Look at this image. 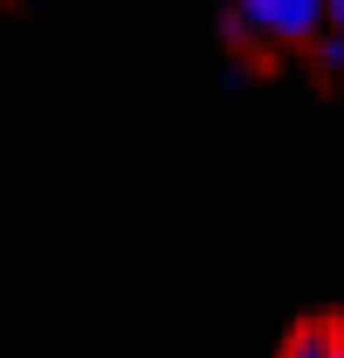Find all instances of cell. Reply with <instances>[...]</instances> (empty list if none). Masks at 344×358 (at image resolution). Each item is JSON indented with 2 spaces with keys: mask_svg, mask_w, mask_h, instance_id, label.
<instances>
[{
  "mask_svg": "<svg viewBox=\"0 0 344 358\" xmlns=\"http://www.w3.org/2000/svg\"><path fill=\"white\" fill-rule=\"evenodd\" d=\"M248 35L261 42H324V21H331V0H241V14H234Z\"/></svg>",
  "mask_w": 344,
  "mask_h": 358,
  "instance_id": "6da1fadb",
  "label": "cell"
},
{
  "mask_svg": "<svg viewBox=\"0 0 344 358\" xmlns=\"http://www.w3.org/2000/svg\"><path fill=\"white\" fill-rule=\"evenodd\" d=\"M289 358H344V338L331 331V324H303L296 345H289Z\"/></svg>",
  "mask_w": 344,
  "mask_h": 358,
  "instance_id": "7a4b0ae2",
  "label": "cell"
},
{
  "mask_svg": "<svg viewBox=\"0 0 344 358\" xmlns=\"http://www.w3.org/2000/svg\"><path fill=\"white\" fill-rule=\"evenodd\" d=\"M331 42L344 48V0H331Z\"/></svg>",
  "mask_w": 344,
  "mask_h": 358,
  "instance_id": "3957f363",
  "label": "cell"
},
{
  "mask_svg": "<svg viewBox=\"0 0 344 358\" xmlns=\"http://www.w3.org/2000/svg\"><path fill=\"white\" fill-rule=\"evenodd\" d=\"M21 7H28V0H21Z\"/></svg>",
  "mask_w": 344,
  "mask_h": 358,
  "instance_id": "277c9868",
  "label": "cell"
}]
</instances>
